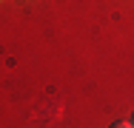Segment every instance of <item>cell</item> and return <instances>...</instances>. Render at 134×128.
<instances>
[{
	"label": "cell",
	"instance_id": "cell-1",
	"mask_svg": "<svg viewBox=\"0 0 134 128\" xmlns=\"http://www.w3.org/2000/svg\"><path fill=\"white\" fill-rule=\"evenodd\" d=\"M108 128H134V123H131V120H114Z\"/></svg>",
	"mask_w": 134,
	"mask_h": 128
},
{
	"label": "cell",
	"instance_id": "cell-2",
	"mask_svg": "<svg viewBox=\"0 0 134 128\" xmlns=\"http://www.w3.org/2000/svg\"><path fill=\"white\" fill-rule=\"evenodd\" d=\"M131 123H134V117H131Z\"/></svg>",
	"mask_w": 134,
	"mask_h": 128
}]
</instances>
